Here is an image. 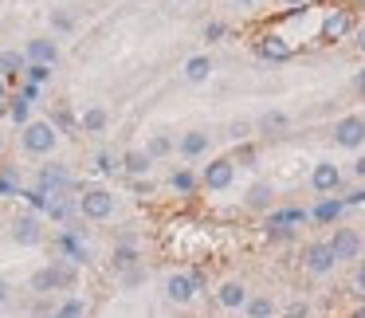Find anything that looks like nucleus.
<instances>
[{
    "instance_id": "nucleus-29",
    "label": "nucleus",
    "mask_w": 365,
    "mask_h": 318,
    "mask_svg": "<svg viewBox=\"0 0 365 318\" xmlns=\"http://www.w3.org/2000/svg\"><path fill=\"white\" fill-rule=\"evenodd\" d=\"M259 56H267V59H287V56H291V48H287V43H279V36H267V40L259 43Z\"/></svg>"
},
{
    "instance_id": "nucleus-41",
    "label": "nucleus",
    "mask_w": 365,
    "mask_h": 318,
    "mask_svg": "<svg viewBox=\"0 0 365 318\" xmlns=\"http://www.w3.org/2000/svg\"><path fill=\"white\" fill-rule=\"evenodd\" d=\"M9 294H12V287L4 283V279H0V302H9Z\"/></svg>"
},
{
    "instance_id": "nucleus-39",
    "label": "nucleus",
    "mask_w": 365,
    "mask_h": 318,
    "mask_svg": "<svg viewBox=\"0 0 365 318\" xmlns=\"http://www.w3.org/2000/svg\"><path fill=\"white\" fill-rule=\"evenodd\" d=\"M354 43H357V51L365 56V24H357V28H354Z\"/></svg>"
},
{
    "instance_id": "nucleus-2",
    "label": "nucleus",
    "mask_w": 365,
    "mask_h": 318,
    "mask_svg": "<svg viewBox=\"0 0 365 318\" xmlns=\"http://www.w3.org/2000/svg\"><path fill=\"white\" fill-rule=\"evenodd\" d=\"M67 287H75V267H67V263H48V267H40L32 275V291L36 294L67 291Z\"/></svg>"
},
{
    "instance_id": "nucleus-6",
    "label": "nucleus",
    "mask_w": 365,
    "mask_h": 318,
    "mask_svg": "<svg viewBox=\"0 0 365 318\" xmlns=\"http://www.w3.org/2000/svg\"><path fill=\"white\" fill-rule=\"evenodd\" d=\"M302 267H307L310 275H330V271L338 267V260H334V252L326 247V240H310V244L302 247Z\"/></svg>"
},
{
    "instance_id": "nucleus-27",
    "label": "nucleus",
    "mask_w": 365,
    "mask_h": 318,
    "mask_svg": "<svg viewBox=\"0 0 365 318\" xmlns=\"http://www.w3.org/2000/svg\"><path fill=\"white\" fill-rule=\"evenodd\" d=\"M51 318H87V302H83V299H63Z\"/></svg>"
},
{
    "instance_id": "nucleus-45",
    "label": "nucleus",
    "mask_w": 365,
    "mask_h": 318,
    "mask_svg": "<svg viewBox=\"0 0 365 318\" xmlns=\"http://www.w3.org/2000/svg\"><path fill=\"white\" fill-rule=\"evenodd\" d=\"M354 87H357V91H361V95H365V71H361V75H357V79H354Z\"/></svg>"
},
{
    "instance_id": "nucleus-48",
    "label": "nucleus",
    "mask_w": 365,
    "mask_h": 318,
    "mask_svg": "<svg viewBox=\"0 0 365 318\" xmlns=\"http://www.w3.org/2000/svg\"><path fill=\"white\" fill-rule=\"evenodd\" d=\"M236 4H255V0H236Z\"/></svg>"
},
{
    "instance_id": "nucleus-35",
    "label": "nucleus",
    "mask_w": 365,
    "mask_h": 318,
    "mask_svg": "<svg viewBox=\"0 0 365 318\" xmlns=\"http://www.w3.org/2000/svg\"><path fill=\"white\" fill-rule=\"evenodd\" d=\"M224 32H228V28H224L220 20H212V24H205V40H208V43H212V40H220Z\"/></svg>"
},
{
    "instance_id": "nucleus-15",
    "label": "nucleus",
    "mask_w": 365,
    "mask_h": 318,
    "mask_svg": "<svg viewBox=\"0 0 365 318\" xmlns=\"http://www.w3.org/2000/svg\"><path fill=\"white\" fill-rule=\"evenodd\" d=\"M177 150H181V158H185V161L205 158V153H208V134H205V130H185L181 142H177Z\"/></svg>"
},
{
    "instance_id": "nucleus-42",
    "label": "nucleus",
    "mask_w": 365,
    "mask_h": 318,
    "mask_svg": "<svg viewBox=\"0 0 365 318\" xmlns=\"http://www.w3.org/2000/svg\"><path fill=\"white\" fill-rule=\"evenodd\" d=\"M354 173H357V177H361V181H365V158H357V161H354Z\"/></svg>"
},
{
    "instance_id": "nucleus-4",
    "label": "nucleus",
    "mask_w": 365,
    "mask_h": 318,
    "mask_svg": "<svg viewBox=\"0 0 365 318\" xmlns=\"http://www.w3.org/2000/svg\"><path fill=\"white\" fill-rule=\"evenodd\" d=\"M197 181L205 185L208 193H224V189H232V181H236V165H232V158H212Z\"/></svg>"
},
{
    "instance_id": "nucleus-47",
    "label": "nucleus",
    "mask_w": 365,
    "mask_h": 318,
    "mask_svg": "<svg viewBox=\"0 0 365 318\" xmlns=\"http://www.w3.org/2000/svg\"><path fill=\"white\" fill-rule=\"evenodd\" d=\"M0 98H4V79H0Z\"/></svg>"
},
{
    "instance_id": "nucleus-5",
    "label": "nucleus",
    "mask_w": 365,
    "mask_h": 318,
    "mask_svg": "<svg viewBox=\"0 0 365 318\" xmlns=\"http://www.w3.org/2000/svg\"><path fill=\"white\" fill-rule=\"evenodd\" d=\"M334 142L341 150H361L365 145V118L361 114H346V118L334 122Z\"/></svg>"
},
{
    "instance_id": "nucleus-11",
    "label": "nucleus",
    "mask_w": 365,
    "mask_h": 318,
    "mask_svg": "<svg viewBox=\"0 0 365 318\" xmlns=\"http://www.w3.org/2000/svg\"><path fill=\"white\" fill-rule=\"evenodd\" d=\"M310 189L314 193H338L341 189V169L334 165V161H314V169H310Z\"/></svg>"
},
{
    "instance_id": "nucleus-28",
    "label": "nucleus",
    "mask_w": 365,
    "mask_h": 318,
    "mask_svg": "<svg viewBox=\"0 0 365 318\" xmlns=\"http://www.w3.org/2000/svg\"><path fill=\"white\" fill-rule=\"evenodd\" d=\"M9 114H12L16 126H24V122H32V103H28L24 95H16V98H12V106H9Z\"/></svg>"
},
{
    "instance_id": "nucleus-9",
    "label": "nucleus",
    "mask_w": 365,
    "mask_h": 318,
    "mask_svg": "<svg viewBox=\"0 0 365 318\" xmlns=\"http://www.w3.org/2000/svg\"><path fill=\"white\" fill-rule=\"evenodd\" d=\"M12 240H16L20 247H36L43 244V224L36 212H20L16 220H12Z\"/></svg>"
},
{
    "instance_id": "nucleus-30",
    "label": "nucleus",
    "mask_w": 365,
    "mask_h": 318,
    "mask_svg": "<svg viewBox=\"0 0 365 318\" xmlns=\"http://www.w3.org/2000/svg\"><path fill=\"white\" fill-rule=\"evenodd\" d=\"M51 28H56V32H75V16L67 9H51Z\"/></svg>"
},
{
    "instance_id": "nucleus-10",
    "label": "nucleus",
    "mask_w": 365,
    "mask_h": 318,
    "mask_svg": "<svg viewBox=\"0 0 365 318\" xmlns=\"http://www.w3.org/2000/svg\"><path fill=\"white\" fill-rule=\"evenodd\" d=\"M24 59L28 63H43V67H56L59 63V43L51 36H32L24 43Z\"/></svg>"
},
{
    "instance_id": "nucleus-43",
    "label": "nucleus",
    "mask_w": 365,
    "mask_h": 318,
    "mask_svg": "<svg viewBox=\"0 0 365 318\" xmlns=\"http://www.w3.org/2000/svg\"><path fill=\"white\" fill-rule=\"evenodd\" d=\"M283 4H287V9H307L310 0H283Z\"/></svg>"
},
{
    "instance_id": "nucleus-31",
    "label": "nucleus",
    "mask_w": 365,
    "mask_h": 318,
    "mask_svg": "<svg viewBox=\"0 0 365 318\" xmlns=\"http://www.w3.org/2000/svg\"><path fill=\"white\" fill-rule=\"evenodd\" d=\"M24 75H28V83H32V87H43V83L51 79V67H43V63H28V67H24Z\"/></svg>"
},
{
    "instance_id": "nucleus-44",
    "label": "nucleus",
    "mask_w": 365,
    "mask_h": 318,
    "mask_svg": "<svg viewBox=\"0 0 365 318\" xmlns=\"http://www.w3.org/2000/svg\"><path fill=\"white\" fill-rule=\"evenodd\" d=\"M357 287H361V291H365V263H361V267H357Z\"/></svg>"
},
{
    "instance_id": "nucleus-22",
    "label": "nucleus",
    "mask_w": 365,
    "mask_h": 318,
    "mask_svg": "<svg viewBox=\"0 0 365 318\" xmlns=\"http://www.w3.org/2000/svg\"><path fill=\"white\" fill-rule=\"evenodd\" d=\"M255 126H259L263 134H283V130L291 126V114H283V111H267L259 122H255Z\"/></svg>"
},
{
    "instance_id": "nucleus-24",
    "label": "nucleus",
    "mask_w": 365,
    "mask_h": 318,
    "mask_svg": "<svg viewBox=\"0 0 365 318\" xmlns=\"http://www.w3.org/2000/svg\"><path fill=\"white\" fill-rule=\"evenodd\" d=\"M341 208H346V200H330V197H326V200H322V205H318L310 216H314L318 224H334V220L341 216Z\"/></svg>"
},
{
    "instance_id": "nucleus-17",
    "label": "nucleus",
    "mask_w": 365,
    "mask_h": 318,
    "mask_svg": "<svg viewBox=\"0 0 365 318\" xmlns=\"http://www.w3.org/2000/svg\"><path fill=\"white\" fill-rule=\"evenodd\" d=\"M79 126H83V134H103V130L110 126V114H106L103 106H87L83 118H79Z\"/></svg>"
},
{
    "instance_id": "nucleus-20",
    "label": "nucleus",
    "mask_w": 365,
    "mask_h": 318,
    "mask_svg": "<svg viewBox=\"0 0 365 318\" xmlns=\"http://www.w3.org/2000/svg\"><path fill=\"white\" fill-rule=\"evenodd\" d=\"M67 185H71V177H67L59 165H51V169H43V173H40V193L51 189V197H56V189H67Z\"/></svg>"
},
{
    "instance_id": "nucleus-1",
    "label": "nucleus",
    "mask_w": 365,
    "mask_h": 318,
    "mask_svg": "<svg viewBox=\"0 0 365 318\" xmlns=\"http://www.w3.org/2000/svg\"><path fill=\"white\" fill-rule=\"evenodd\" d=\"M20 145H24V153H32V158H48L59 145V130L51 126L48 118H32V122L20 126Z\"/></svg>"
},
{
    "instance_id": "nucleus-37",
    "label": "nucleus",
    "mask_w": 365,
    "mask_h": 318,
    "mask_svg": "<svg viewBox=\"0 0 365 318\" xmlns=\"http://www.w3.org/2000/svg\"><path fill=\"white\" fill-rule=\"evenodd\" d=\"M142 279H145V271H142V267H130V271H122V283H126V287H138Z\"/></svg>"
},
{
    "instance_id": "nucleus-14",
    "label": "nucleus",
    "mask_w": 365,
    "mask_h": 318,
    "mask_svg": "<svg viewBox=\"0 0 365 318\" xmlns=\"http://www.w3.org/2000/svg\"><path fill=\"white\" fill-rule=\"evenodd\" d=\"M252 212H271L275 208V185L271 181H255L252 189H247V200H244Z\"/></svg>"
},
{
    "instance_id": "nucleus-23",
    "label": "nucleus",
    "mask_w": 365,
    "mask_h": 318,
    "mask_svg": "<svg viewBox=\"0 0 365 318\" xmlns=\"http://www.w3.org/2000/svg\"><path fill=\"white\" fill-rule=\"evenodd\" d=\"M247 318H275V302L267 299V294H252V299L244 302Z\"/></svg>"
},
{
    "instance_id": "nucleus-32",
    "label": "nucleus",
    "mask_w": 365,
    "mask_h": 318,
    "mask_svg": "<svg viewBox=\"0 0 365 318\" xmlns=\"http://www.w3.org/2000/svg\"><path fill=\"white\" fill-rule=\"evenodd\" d=\"M232 165H255V145L252 142H236V158Z\"/></svg>"
},
{
    "instance_id": "nucleus-36",
    "label": "nucleus",
    "mask_w": 365,
    "mask_h": 318,
    "mask_svg": "<svg viewBox=\"0 0 365 318\" xmlns=\"http://www.w3.org/2000/svg\"><path fill=\"white\" fill-rule=\"evenodd\" d=\"M95 169H98V173H114L118 165H114V158H110V153H98V158H95Z\"/></svg>"
},
{
    "instance_id": "nucleus-3",
    "label": "nucleus",
    "mask_w": 365,
    "mask_h": 318,
    "mask_svg": "<svg viewBox=\"0 0 365 318\" xmlns=\"http://www.w3.org/2000/svg\"><path fill=\"white\" fill-rule=\"evenodd\" d=\"M114 193L110 189H83V197H79V212H83V220H95V224H103V220H110L114 216Z\"/></svg>"
},
{
    "instance_id": "nucleus-46",
    "label": "nucleus",
    "mask_w": 365,
    "mask_h": 318,
    "mask_svg": "<svg viewBox=\"0 0 365 318\" xmlns=\"http://www.w3.org/2000/svg\"><path fill=\"white\" fill-rule=\"evenodd\" d=\"M349 318H365V307H361V310H354V314H349Z\"/></svg>"
},
{
    "instance_id": "nucleus-8",
    "label": "nucleus",
    "mask_w": 365,
    "mask_h": 318,
    "mask_svg": "<svg viewBox=\"0 0 365 318\" xmlns=\"http://www.w3.org/2000/svg\"><path fill=\"white\" fill-rule=\"evenodd\" d=\"M197 275H185V271H173V275L165 279V299L177 302V307H189L192 299H197Z\"/></svg>"
},
{
    "instance_id": "nucleus-12",
    "label": "nucleus",
    "mask_w": 365,
    "mask_h": 318,
    "mask_svg": "<svg viewBox=\"0 0 365 318\" xmlns=\"http://www.w3.org/2000/svg\"><path fill=\"white\" fill-rule=\"evenodd\" d=\"M354 28H357L354 12H349V9H334L330 16H326V24H322V43H338L341 36H349Z\"/></svg>"
},
{
    "instance_id": "nucleus-19",
    "label": "nucleus",
    "mask_w": 365,
    "mask_h": 318,
    "mask_svg": "<svg viewBox=\"0 0 365 318\" xmlns=\"http://www.w3.org/2000/svg\"><path fill=\"white\" fill-rule=\"evenodd\" d=\"M24 67H28V59L20 51H0V79H16Z\"/></svg>"
},
{
    "instance_id": "nucleus-26",
    "label": "nucleus",
    "mask_w": 365,
    "mask_h": 318,
    "mask_svg": "<svg viewBox=\"0 0 365 318\" xmlns=\"http://www.w3.org/2000/svg\"><path fill=\"white\" fill-rule=\"evenodd\" d=\"M145 153H150V161L169 158V153H173V138H169V134H153L150 145H145Z\"/></svg>"
},
{
    "instance_id": "nucleus-18",
    "label": "nucleus",
    "mask_w": 365,
    "mask_h": 318,
    "mask_svg": "<svg viewBox=\"0 0 365 318\" xmlns=\"http://www.w3.org/2000/svg\"><path fill=\"white\" fill-rule=\"evenodd\" d=\"M150 165H153V161H150V153H145V150H130L126 158H122V169H126L130 177H145V173H150Z\"/></svg>"
},
{
    "instance_id": "nucleus-21",
    "label": "nucleus",
    "mask_w": 365,
    "mask_h": 318,
    "mask_svg": "<svg viewBox=\"0 0 365 318\" xmlns=\"http://www.w3.org/2000/svg\"><path fill=\"white\" fill-rule=\"evenodd\" d=\"M169 185H173V193H181V197H189V193H197V173L192 169H173L169 173Z\"/></svg>"
},
{
    "instance_id": "nucleus-38",
    "label": "nucleus",
    "mask_w": 365,
    "mask_h": 318,
    "mask_svg": "<svg viewBox=\"0 0 365 318\" xmlns=\"http://www.w3.org/2000/svg\"><path fill=\"white\" fill-rule=\"evenodd\" d=\"M287 318H310V307H307V302H291V310H287Z\"/></svg>"
},
{
    "instance_id": "nucleus-25",
    "label": "nucleus",
    "mask_w": 365,
    "mask_h": 318,
    "mask_svg": "<svg viewBox=\"0 0 365 318\" xmlns=\"http://www.w3.org/2000/svg\"><path fill=\"white\" fill-rule=\"evenodd\" d=\"M114 271H130V267H138V247L134 244H118L114 247Z\"/></svg>"
},
{
    "instance_id": "nucleus-33",
    "label": "nucleus",
    "mask_w": 365,
    "mask_h": 318,
    "mask_svg": "<svg viewBox=\"0 0 365 318\" xmlns=\"http://www.w3.org/2000/svg\"><path fill=\"white\" fill-rule=\"evenodd\" d=\"M51 126H56V130H71V126H75V114L67 111V106H56V118H51Z\"/></svg>"
},
{
    "instance_id": "nucleus-49",
    "label": "nucleus",
    "mask_w": 365,
    "mask_h": 318,
    "mask_svg": "<svg viewBox=\"0 0 365 318\" xmlns=\"http://www.w3.org/2000/svg\"><path fill=\"white\" fill-rule=\"evenodd\" d=\"M181 4H189V0H181Z\"/></svg>"
},
{
    "instance_id": "nucleus-13",
    "label": "nucleus",
    "mask_w": 365,
    "mask_h": 318,
    "mask_svg": "<svg viewBox=\"0 0 365 318\" xmlns=\"http://www.w3.org/2000/svg\"><path fill=\"white\" fill-rule=\"evenodd\" d=\"M247 299H252V294H247V283H244V279H224L220 291H216V302H220L224 310H240Z\"/></svg>"
},
{
    "instance_id": "nucleus-7",
    "label": "nucleus",
    "mask_w": 365,
    "mask_h": 318,
    "mask_svg": "<svg viewBox=\"0 0 365 318\" xmlns=\"http://www.w3.org/2000/svg\"><path fill=\"white\" fill-rule=\"evenodd\" d=\"M326 247L334 252V260L338 263H349L361 255V236H357L354 228H334V236L326 240Z\"/></svg>"
},
{
    "instance_id": "nucleus-34",
    "label": "nucleus",
    "mask_w": 365,
    "mask_h": 318,
    "mask_svg": "<svg viewBox=\"0 0 365 318\" xmlns=\"http://www.w3.org/2000/svg\"><path fill=\"white\" fill-rule=\"evenodd\" d=\"M228 138H232V142H247V138H252V122H232Z\"/></svg>"
},
{
    "instance_id": "nucleus-16",
    "label": "nucleus",
    "mask_w": 365,
    "mask_h": 318,
    "mask_svg": "<svg viewBox=\"0 0 365 318\" xmlns=\"http://www.w3.org/2000/svg\"><path fill=\"white\" fill-rule=\"evenodd\" d=\"M212 71H216L212 56H189V59H185V79H189V83H208V79H212Z\"/></svg>"
},
{
    "instance_id": "nucleus-40",
    "label": "nucleus",
    "mask_w": 365,
    "mask_h": 318,
    "mask_svg": "<svg viewBox=\"0 0 365 318\" xmlns=\"http://www.w3.org/2000/svg\"><path fill=\"white\" fill-rule=\"evenodd\" d=\"M346 205H365V185H361V189H354V193H349V200H346Z\"/></svg>"
}]
</instances>
